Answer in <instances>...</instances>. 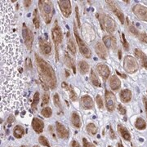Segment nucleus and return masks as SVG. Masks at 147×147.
Wrapping results in <instances>:
<instances>
[{
    "label": "nucleus",
    "instance_id": "1",
    "mask_svg": "<svg viewBox=\"0 0 147 147\" xmlns=\"http://www.w3.org/2000/svg\"><path fill=\"white\" fill-rule=\"evenodd\" d=\"M21 68L2 67L1 69V110H10L22 105L24 81Z\"/></svg>",
    "mask_w": 147,
    "mask_h": 147
},
{
    "label": "nucleus",
    "instance_id": "2",
    "mask_svg": "<svg viewBox=\"0 0 147 147\" xmlns=\"http://www.w3.org/2000/svg\"><path fill=\"white\" fill-rule=\"evenodd\" d=\"M21 50L18 35L7 32L1 37V62L3 67H16L20 64Z\"/></svg>",
    "mask_w": 147,
    "mask_h": 147
},
{
    "label": "nucleus",
    "instance_id": "3",
    "mask_svg": "<svg viewBox=\"0 0 147 147\" xmlns=\"http://www.w3.org/2000/svg\"><path fill=\"white\" fill-rule=\"evenodd\" d=\"M34 56L37 69L42 84L44 86V89L47 90L49 88L51 89H55L57 87V78L53 68L38 54Z\"/></svg>",
    "mask_w": 147,
    "mask_h": 147
},
{
    "label": "nucleus",
    "instance_id": "4",
    "mask_svg": "<svg viewBox=\"0 0 147 147\" xmlns=\"http://www.w3.org/2000/svg\"><path fill=\"white\" fill-rule=\"evenodd\" d=\"M9 1H1V34L10 32L15 25V14Z\"/></svg>",
    "mask_w": 147,
    "mask_h": 147
},
{
    "label": "nucleus",
    "instance_id": "5",
    "mask_svg": "<svg viewBox=\"0 0 147 147\" xmlns=\"http://www.w3.org/2000/svg\"><path fill=\"white\" fill-rule=\"evenodd\" d=\"M38 7L43 20L46 24H49L53 19L54 13V7L52 1L49 0H39Z\"/></svg>",
    "mask_w": 147,
    "mask_h": 147
},
{
    "label": "nucleus",
    "instance_id": "6",
    "mask_svg": "<svg viewBox=\"0 0 147 147\" xmlns=\"http://www.w3.org/2000/svg\"><path fill=\"white\" fill-rule=\"evenodd\" d=\"M100 23V26L102 30H105L108 33L112 34L116 30V23L110 16L106 15L105 13H101L100 15H97Z\"/></svg>",
    "mask_w": 147,
    "mask_h": 147
},
{
    "label": "nucleus",
    "instance_id": "7",
    "mask_svg": "<svg viewBox=\"0 0 147 147\" xmlns=\"http://www.w3.org/2000/svg\"><path fill=\"white\" fill-rule=\"evenodd\" d=\"M74 36L76 38V41H77L79 51H80L81 54L84 56V57L90 58L91 56H92V52H91V50L89 49V47L86 45V43L79 37V33H78V30H77V28L75 26V23H74Z\"/></svg>",
    "mask_w": 147,
    "mask_h": 147
},
{
    "label": "nucleus",
    "instance_id": "8",
    "mask_svg": "<svg viewBox=\"0 0 147 147\" xmlns=\"http://www.w3.org/2000/svg\"><path fill=\"white\" fill-rule=\"evenodd\" d=\"M123 69L127 74H133L138 70L139 65L135 58L127 55L123 60Z\"/></svg>",
    "mask_w": 147,
    "mask_h": 147
},
{
    "label": "nucleus",
    "instance_id": "9",
    "mask_svg": "<svg viewBox=\"0 0 147 147\" xmlns=\"http://www.w3.org/2000/svg\"><path fill=\"white\" fill-rule=\"evenodd\" d=\"M52 35H53V39L55 43V47H56V50H57V57L58 58V47L59 45L62 42V32H61V29L59 26L57 21H55V25L53 26V30H52Z\"/></svg>",
    "mask_w": 147,
    "mask_h": 147
},
{
    "label": "nucleus",
    "instance_id": "10",
    "mask_svg": "<svg viewBox=\"0 0 147 147\" xmlns=\"http://www.w3.org/2000/svg\"><path fill=\"white\" fill-rule=\"evenodd\" d=\"M22 37L26 47L30 50L34 42V35L31 30L26 26V24H23L22 26Z\"/></svg>",
    "mask_w": 147,
    "mask_h": 147
},
{
    "label": "nucleus",
    "instance_id": "11",
    "mask_svg": "<svg viewBox=\"0 0 147 147\" xmlns=\"http://www.w3.org/2000/svg\"><path fill=\"white\" fill-rule=\"evenodd\" d=\"M106 3H107L109 7L110 8V10L112 11V12L119 18V20L120 21L121 24H124V15H123V11H121L120 7L118 6V4L116 3L115 2L110 1V0L106 1Z\"/></svg>",
    "mask_w": 147,
    "mask_h": 147
},
{
    "label": "nucleus",
    "instance_id": "12",
    "mask_svg": "<svg viewBox=\"0 0 147 147\" xmlns=\"http://www.w3.org/2000/svg\"><path fill=\"white\" fill-rule=\"evenodd\" d=\"M132 11L138 19L147 21V7L141 4H137L132 7Z\"/></svg>",
    "mask_w": 147,
    "mask_h": 147
},
{
    "label": "nucleus",
    "instance_id": "13",
    "mask_svg": "<svg viewBox=\"0 0 147 147\" xmlns=\"http://www.w3.org/2000/svg\"><path fill=\"white\" fill-rule=\"evenodd\" d=\"M105 104H106V108L109 111H113L115 108V102L116 97L114 93H112L111 92L106 90L105 94Z\"/></svg>",
    "mask_w": 147,
    "mask_h": 147
},
{
    "label": "nucleus",
    "instance_id": "14",
    "mask_svg": "<svg viewBox=\"0 0 147 147\" xmlns=\"http://www.w3.org/2000/svg\"><path fill=\"white\" fill-rule=\"evenodd\" d=\"M58 4L60 9L61 11L63 16L65 18H68L71 14V3L69 0H60L58 1Z\"/></svg>",
    "mask_w": 147,
    "mask_h": 147
},
{
    "label": "nucleus",
    "instance_id": "15",
    "mask_svg": "<svg viewBox=\"0 0 147 147\" xmlns=\"http://www.w3.org/2000/svg\"><path fill=\"white\" fill-rule=\"evenodd\" d=\"M39 47H40L41 53L45 56L49 55L52 52V45H51V42L47 41V38H46L45 39L42 38H39Z\"/></svg>",
    "mask_w": 147,
    "mask_h": 147
},
{
    "label": "nucleus",
    "instance_id": "16",
    "mask_svg": "<svg viewBox=\"0 0 147 147\" xmlns=\"http://www.w3.org/2000/svg\"><path fill=\"white\" fill-rule=\"evenodd\" d=\"M96 70H97V72L99 73V74L102 77V79H104L105 81L110 76V68L108 67V65H106L105 64H98L96 65Z\"/></svg>",
    "mask_w": 147,
    "mask_h": 147
},
{
    "label": "nucleus",
    "instance_id": "17",
    "mask_svg": "<svg viewBox=\"0 0 147 147\" xmlns=\"http://www.w3.org/2000/svg\"><path fill=\"white\" fill-rule=\"evenodd\" d=\"M56 129H57V132L58 137L62 139H67L69 136V131L66 129V127L62 125L61 123L57 122L56 123Z\"/></svg>",
    "mask_w": 147,
    "mask_h": 147
},
{
    "label": "nucleus",
    "instance_id": "18",
    "mask_svg": "<svg viewBox=\"0 0 147 147\" xmlns=\"http://www.w3.org/2000/svg\"><path fill=\"white\" fill-rule=\"evenodd\" d=\"M103 42L105 46L109 49L115 50L117 47V41L116 38L112 35H105L103 37Z\"/></svg>",
    "mask_w": 147,
    "mask_h": 147
},
{
    "label": "nucleus",
    "instance_id": "19",
    "mask_svg": "<svg viewBox=\"0 0 147 147\" xmlns=\"http://www.w3.org/2000/svg\"><path fill=\"white\" fill-rule=\"evenodd\" d=\"M134 54L136 56V57L137 58V60L139 61V62L141 63V65H142L143 68L146 69H147V57L145 53H143L142 51H141L140 49H135L134 51Z\"/></svg>",
    "mask_w": 147,
    "mask_h": 147
},
{
    "label": "nucleus",
    "instance_id": "20",
    "mask_svg": "<svg viewBox=\"0 0 147 147\" xmlns=\"http://www.w3.org/2000/svg\"><path fill=\"white\" fill-rule=\"evenodd\" d=\"M95 51L96 53L97 54V56L102 59V60H105L107 57V51L105 49V46L103 45V43L98 42H96V44L95 45Z\"/></svg>",
    "mask_w": 147,
    "mask_h": 147
},
{
    "label": "nucleus",
    "instance_id": "21",
    "mask_svg": "<svg viewBox=\"0 0 147 147\" xmlns=\"http://www.w3.org/2000/svg\"><path fill=\"white\" fill-rule=\"evenodd\" d=\"M81 105L84 110H91L93 108L94 103H93L92 97L86 95V96H84L81 97Z\"/></svg>",
    "mask_w": 147,
    "mask_h": 147
},
{
    "label": "nucleus",
    "instance_id": "22",
    "mask_svg": "<svg viewBox=\"0 0 147 147\" xmlns=\"http://www.w3.org/2000/svg\"><path fill=\"white\" fill-rule=\"evenodd\" d=\"M32 127L37 133H42L44 127V123L41 119L38 118H34L32 120Z\"/></svg>",
    "mask_w": 147,
    "mask_h": 147
},
{
    "label": "nucleus",
    "instance_id": "23",
    "mask_svg": "<svg viewBox=\"0 0 147 147\" xmlns=\"http://www.w3.org/2000/svg\"><path fill=\"white\" fill-rule=\"evenodd\" d=\"M110 87L112 90L117 91L120 88L121 82L119 79L117 77V75H112L110 79Z\"/></svg>",
    "mask_w": 147,
    "mask_h": 147
},
{
    "label": "nucleus",
    "instance_id": "24",
    "mask_svg": "<svg viewBox=\"0 0 147 147\" xmlns=\"http://www.w3.org/2000/svg\"><path fill=\"white\" fill-rule=\"evenodd\" d=\"M67 47L68 50L70 52L72 55H76V47H75V42L72 38V37L70 36V33L69 31L67 33Z\"/></svg>",
    "mask_w": 147,
    "mask_h": 147
},
{
    "label": "nucleus",
    "instance_id": "25",
    "mask_svg": "<svg viewBox=\"0 0 147 147\" xmlns=\"http://www.w3.org/2000/svg\"><path fill=\"white\" fill-rule=\"evenodd\" d=\"M120 96V99L123 102L127 103L129 102L131 99V92L129 89H124L122 90L119 93Z\"/></svg>",
    "mask_w": 147,
    "mask_h": 147
},
{
    "label": "nucleus",
    "instance_id": "26",
    "mask_svg": "<svg viewBox=\"0 0 147 147\" xmlns=\"http://www.w3.org/2000/svg\"><path fill=\"white\" fill-rule=\"evenodd\" d=\"M118 131L120 133V135L123 137V139H125L126 141H130L131 140V135L129 133V131H127L125 127H123L121 124L118 125Z\"/></svg>",
    "mask_w": 147,
    "mask_h": 147
},
{
    "label": "nucleus",
    "instance_id": "27",
    "mask_svg": "<svg viewBox=\"0 0 147 147\" xmlns=\"http://www.w3.org/2000/svg\"><path fill=\"white\" fill-rule=\"evenodd\" d=\"M25 134V131H24V128L23 127L21 126V125H16L13 130V135L14 137L17 138V139H20L21 137L24 136Z\"/></svg>",
    "mask_w": 147,
    "mask_h": 147
},
{
    "label": "nucleus",
    "instance_id": "28",
    "mask_svg": "<svg viewBox=\"0 0 147 147\" xmlns=\"http://www.w3.org/2000/svg\"><path fill=\"white\" fill-rule=\"evenodd\" d=\"M71 123L74 126L77 128H79L81 127V121H80V118H79V115L76 112H73L72 115H71Z\"/></svg>",
    "mask_w": 147,
    "mask_h": 147
},
{
    "label": "nucleus",
    "instance_id": "29",
    "mask_svg": "<svg viewBox=\"0 0 147 147\" xmlns=\"http://www.w3.org/2000/svg\"><path fill=\"white\" fill-rule=\"evenodd\" d=\"M64 60H65V65L68 66L69 68H70L73 70L74 74H76V69H75V66H74V61L71 59V57H69L68 55L65 53V57H64Z\"/></svg>",
    "mask_w": 147,
    "mask_h": 147
},
{
    "label": "nucleus",
    "instance_id": "30",
    "mask_svg": "<svg viewBox=\"0 0 147 147\" xmlns=\"http://www.w3.org/2000/svg\"><path fill=\"white\" fill-rule=\"evenodd\" d=\"M79 68L80 74H86L89 70V65L84 61H80L79 62Z\"/></svg>",
    "mask_w": 147,
    "mask_h": 147
},
{
    "label": "nucleus",
    "instance_id": "31",
    "mask_svg": "<svg viewBox=\"0 0 147 147\" xmlns=\"http://www.w3.org/2000/svg\"><path fill=\"white\" fill-rule=\"evenodd\" d=\"M90 79H91V82H92V84L94 85L95 87H98V88H100V82L99 79L97 78V76H96V74H95L94 70L93 69H92L91 70V76H90Z\"/></svg>",
    "mask_w": 147,
    "mask_h": 147
},
{
    "label": "nucleus",
    "instance_id": "32",
    "mask_svg": "<svg viewBox=\"0 0 147 147\" xmlns=\"http://www.w3.org/2000/svg\"><path fill=\"white\" fill-rule=\"evenodd\" d=\"M127 21V29H128V30L131 32L132 34H134V35H139L140 34H139V32L137 30V29L136 27L134 26V25L130 22L129 21V19L128 18H127L126 19Z\"/></svg>",
    "mask_w": 147,
    "mask_h": 147
},
{
    "label": "nucleus",
    "instance_id": "33",
    "mask_svg": "<svg viewBox=\"0 0 147 147\" xmlns=\"http://www.w3.org/2000/svg\"><path fill=\"white\" fill-rule=\"evenodd\" d=\"M135 127L139 130H144L146 127V122L142 118H138L135 123Z\"/></svg>",
    "mask_w": 147,
    "mask_h": 147
},
{
    "label": "nucleus",
    "instance_id": "34",
    "mask_svg": "<svg viewBox=\"0 0 147 147\" xmlns=\"http://www.w3.org/2000/svg\"><path fill=\"white\" fill-rule=\"evenodd\" d=\"M38 101H39V92H36L34 93V98H33V101H32V110H37V105L38 104Z\"/></svg>",
    "mask_w": 147,
    "mask_h": 147
},
{
    "label": "nucleus",
    "instance_id": "35",
    "mask_svg": "<svg viewBox=\"0 0 147 147\" xmlns=\"http://www.w3.org/2000/svg\"><path fill=\"white\" fill-rule=\"evenodd\" d=\"M33 22H34V26L36 29H38L40 26V21H39V16H38V10L34 9V19H33Z\"/></svg>",
    "mask_w": 147,
    "mask_h": 147
},
{
    "label": "nucleus",
    "instance_id": "36",
    "mask_svg": "<svg viewBox=\"0 0 147 147\" xmlns=\"http://www.w3.org/2000/svg\"><path fill=\"white\" fill-rule=\"evenodd\" d=\"M87 131L91 135H96L97 132V127H96L94 123H89L87 125Z\"/></svg>",
    "mask_w": 147,
    "mask_h": 147
},
{
    "label": "nucleus",
    "instance_id": "37",
    "mask_svg": "<svg viewBox=\"0 0 147 147\" xmlns=\"http://www.w3.org/2000/svg\"><path fill=\"white\" fill-rule=\"evenodd\" d=\"M41 115L45 118H50L53 115V110L50 107H45L41 110Z\"/></svg>",
    "mask_w": 147,
    "mask_h": 147
},
{
    "label": "nucleus",
    "instance_id": "38",
    "mask_svg": "<svg viewBox=\"0 0 147 147\" xmlns=\"http://www.w3.org/2000/svg\"><path fill=\"white\" fill-rule=\"evenodd\" d=\"M69 92V97H70V99L74 101H75V100H77V95L75 93V92H74V90L73 89V88L71 87V86H69L68 89Z\"/></svg>",
    "mask_w": 147,
    "mask_h": 147
},
{
    "label": "nucleus",
    "instance_id": "39",
    "mask_svg": "<svg viewBox=\"0 0 147 147\" xmlns=\"http://www.w3.org/2000/svg\"><path fill=\"white\" fill-rule=\"evenodd\" d=\"M38 142L39 143L43 146H46V147H50V144H49V142L47 141V139L45 137H43V136H40L39 138H38Z\"/></svg>",
    "mask_w": 147,
    "mask_h": 147
},
{
    "label": "nucleus",
    "instance_id": "40",
    "mask_svg": "<svg viewBox=\"0 0 147 147\" xmlns=\"http://www.w3.org/2000/svg\"><path fill=\"white\" fill-rule=\"evenodd\" d=\"M121 38H122V43H123V46L124 47V49L126 51H128L129 50V44L126 40V38H125V35H124L123 33L121 34Z\"/></svg>",
    "mask_w": 147,
    "mask_h": 147
},
{
    "label": "nucleus",
    "instance_id": "41",
    "mask_svg": "<svg viewBox=\"0 0 147 147\" xmlns=\"http://www.w3.org/2000/svg\"><path fill=\"white\" fill-rule=\"evenodd\" d=\"M53 101H54V105H56L57 107H58L59 109L61 108V101H60L59 95L57 93L54 94V96H53Z\"/></svg>",
    "mask_w": 147,
    "mask_h": 147
},
{
    "label": "nucleus",
    "instance_id": "42",
    "mask_svg": "<svg viewBox=\"0 0 147 147\" xmlns=\"http://www.w3.org/2000/svg\"><path fill=\"white\" fill-rule=\"evenodd\" d=\"M96 104L98 105V107H99L100 109H102L104 105H103L102 98H101V96H100V95H97V96H96Z\"/></svg>",
    "mask_w": 147,
    "mask_h": 147
},
{
    "label": "nucleus",
    "instance_id": "43",
    "mask_svg": "<svg viewBox=\"0 0 147 147\" xmlns=\"http://www.w3.org/2000/svg\"><path fill=\"white\" fill-rule=\"evenodd\" d=\"M49 100H50V96H49V95L47 94V93H45V94L43 95V96H42V106L47 105V103L49 102Z\"/></svg>",
    "mask_w": 147,
    "mask_h": 147
},
{
    "label": "nucleus",
    "instance_id": "44",
    "mask_svg": "<svg viewBox=\"0 0 147 147\" xmlns=\"http://www.w3.org/2000/svg\"><path fill=\"white\" fill-rule=\"evenodd\" d=\"M139 39L144 43H147V34L146 33H142L139 34Z\"/></svg>",
    "mask_w": 147,
    "mask_h": 147
},
{
    "label": "nucleus",
    "instance_id": "45",
    "mask_svg": "<svg viewBox=\"0 0 147 147\" xmlns=\"http://www.w3.org/2000/svg\"><path fill=\"white\" fill-rule=\"evenodd\" d=\"M118 110H119V112L120 113L121 115H126V109H125V107H123L121 104H119V105H118Z\"/></svg>",
    "mask_w": 147,
    "mask_h": 147
},
{
    "label": "nucleus",
    "instance_id": "46",
    "mask_svg": "<svg viewBox=\"0 0 147 147\" xmlns=\"http://www.w3.org/2000/svg\"><path fill=\"white\" fill-rule=\"evenodd\" d=\"M75 16L77 19V23H78V26L81 28V23H80V18H79V8L78 7H75Z\"/></svg>",
    "mask_w": 147,
    "mask_h": 147
},
{
    "label": "nucleus",
    "instance_id": "47",
    "mask_svg": "<svg viewBox=\"0 0 147 147\" xmlns=\"http://www.w3.org/2000/svg\"><path fill=\"white\" fill-rule=\"evenodd\" d=\"M15 121V117L12 115H10L8 116V118H7V123L9 124V125H11V123H13Z\"/></svg>",
    "mask_w": 147,
    "mask_h": 147
},
{
    "label": "nucleus",
    "instance_id": "48",
    "mask_svg": "<svg viewBox=\"0 0 147 147\" xmlns=\"http://www.w3.org/2000/svg\"><path fill=\"white\" fill-rule=\"evenodd\" d=\"M83 142H84V147H95L92 144H91L90 142H88L86 138L83 139Z\"/></svg>",
    "mask_w": 147,
    "mask_h": 147
},
{
    "label": "nucleus",
    "instance_id": "49",
    "mask_svg": "<svg viewBox=\"0 0 147 147\" xmlns=\"http://www.w3.org/2000/svg\"><path fill=\"white\" fill-rule=\"evenodd\" d=\"M26 65L28 69H32V64H31V61L30 58H26Z\"/></svg>",
    "mask_w": 147,
    "mask_h": 147
},
{
    "label": "nucleus",
    "instance_id": "50",
    "mask_svg": "<svg viewBox=\"0 0 147 147\" xmlns=\"http://www.w3.org/2000/svg\"><path fill=\"white\" fill-rule=\"evenodd\" d=\"M110 137L111 139H115L116 138L115 134V132H114V131H113V129H112L110 127Z\"/></svg>",
    "mask_w": 147,
    "mask_h": 147
},
{
    "label": "nucleus",
    "instance_id": "51",
    "mask_svg": "<svg viewBox=\"0 0 147 147\" xmlns=\"http://www.w3.org/2000/svg\"><path fill=\"white\" fill-rule=\"evenodd\" d=\"M70 147H80V145H79V143L77 141H73V142H71Z\"/></svg>",
    "mask_w": 147,
    "mask_h": 147
},
{
    "label": "nucleus",
    "instance_id": "52",
    "mask_svg": "<svg viewBox=\"0 0 147 147\" xmlns=\"http://www.w3.org/2000/svg\"><path fill=\"white\" fill-rule=\"evenodd\" d=\"M23 3H24V5H25V7H30V6L32 2L30 1V0H25Z\"/></svg>",
    "mask_w": 147,
    "mask_h": 147
},
{
    "label": "nucleus",
    "instance_id": "53",
    "mask_svg": "<svg viewBox=\"0 0 147 147\" xmlns=\"http://www.w3.org/2000/svg\"><path fill=\"white\" fill-rule=\"evenodd\" d=\"M144 103H145V106H146V114H147V100L144 97Z\"/></svg>",
    "mask_w": 147,
    "mask_h": 147
},
{
    "label": "nucleus",
    "instance_id": "54",
    "mask_svg": "<svg viewBox=\"0 0 147 147\" xmlns=\"http://www.w3.org/2000/svg\"><path fill=\"white\" fill-rule=\"evenodd\" d=\"M117 74H119V75H120L121 77H123V78H124V79H125V78H126V75H125V74H123L119 73V72H118V71H117Z\"/></svg>",
    "mask_w": 147,
    "mask_h": 147
},
{
    "label": "nucleus",
    "instance_id": "55",
    "mask_svg": "<svg viewBox=\"0 0 147 147\" xmlns=\"http://www.w3.org/2000/svg\"><path fill=\"white\" fill-rule=\"evenodd\" d=\"M122 57V52H121V50H119V58L121 59Z\"/></svg>",
    "mask_w": 147,
    "mask_h": 147
},
{
    "label": "nucleus",
    "instance_id": "56",
    "mask_svg": "<svg viewBox=\"0 0 147 147\" xmlns=\"http://www.w3.org/2000/svg\"><path fill=\"white\" fill-rule=\"evenodd\" d=\"M69 73L67 69H65V77H69Z\"/></svg>",
    "mask_w": 147,
    "mask_h": 147
},
{
    "label": "nucleus",
    "instance_id": "57",
    "mask_svg": "<svg viewBox=\"0 0 147 147\" xmlns=\"http://www.w3.org/2000/svg\"><path fill=\"white\" fill-rule=\"evenodd\" d=\"M118 147H124L123 145H122V143H120V142H119L118 143Z\"/></svg>",
    "mask_w": 147,
    "mask_h": 147
},
{
    "label": "nucleus",
    "instance_id": "58",
    "mask_svg": "<svg viewBox=\"0 0 147 147\" xmlns=\"http://www.w3.org/2000/svg\"><path fill=\"white\" fill-rule=\"evenodd\" d=\"M33 147H39V146H37V145H35V146H34Z\"/></svg>",
    "mask_w": 147,
    "mask_h": 147
},
{
    "label": "nucleus",
    "instance_id": "59",
    "mask_svg": "<svg viewBox=\"0 0 147 147\" xmlns=\"http://www.w3.org/2000/svg\"><path fill=\"white\" fill-rule=\"evenodd\" d=\"M21 147H27V146H21Z\"/></svg>",
    "mask_w": 147,
    "mask_h": 147
},
{
    "label": "nucleus",
    "instance_id": "60",
    "mask_svg": "<svg viewBox=\"0 0 147 147\" xmlns=\"http://www.w3.org/2000/svg\"><path fill=\"white\" fill-rule=\"evenodd\" d=\"M108 147H112V146H108Z\"/></svg>",
    "mask_w": 147,
    "mask_h": 147
}]
</instances>
